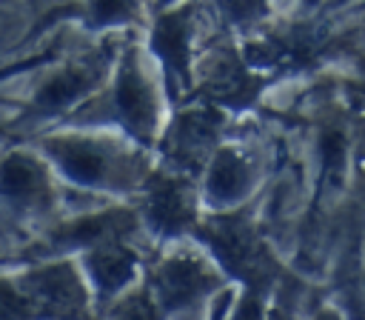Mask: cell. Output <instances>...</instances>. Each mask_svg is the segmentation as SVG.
<instances>
[{"mask_svg":"<svg viewBox=\"0 0 365 320\" xmlns=\"http://www.w3.org/2000/svg\"><path fill=\"white\" fill-rule=\"evenodd\" d=\"M202 237L208 240V246L214 249V254L220 257V263L242 277L251 291L265 289V283L274 277L277 266L271 260V254L265 251V246L259 243V237L254 234L251 226H245L240 217H220L211 220L202 229Z\"/></svg>","mask_w":365,"mask_h":320,"instance_id":"obj_1","label":"cell"},{"mask_svg":"<svg viewBox=\"0 0 365 320\" xmlns=\"http://www.w3.org/2000/svg\"><path fill=\"white\" fill-rule=\"evenodd\" d=\"M23 291L31 300L37 317H57V320L86 317V291L74 269L66 263L31 271L23 280Z\"/></svg>","mask_w":365,"mask_h":320,"instance_id":"obj_2","label":"cell"},{"mask_svg":"<svg viewBox=\"0 0 365 320\" xmlns=\"http://www.w3.org/2000/svg\"><path fill=\"white\" fill-rule=\"evenodd\" d=\"M217 286V274L197 257L191 254H177L168 257L157 274H154V289H157V300L165 303L168 309H180L197 297H202L205 291H211Z\"/></svg>","mask_w":365,"mask_h":320,"instance_id":"obj_3","label":"cell"},{"mask_svg":"<svg viewBox=\"0 0 365 320\" xmlns=\"http://www.w3.org/2000/svg\"><path fill=\"white\" fill-rule=\"evenodd\" d=\"M145 217L157 231H182L194 226V200L182 180L154 177L148 183Z\"/></svg>","mask_w":365,"mask_h":320,"instance_id":"obj_4","label":"cell"},{"mask_svg":"<svg viewBox=\"0 0 365 320\" xmlns=\"http://www.w3.org/2000/svg\"><path fill=\"white\" fill-rule=\"evenodd\" d=\"M114 106H117V114L123 117L128 131H134L143 140L151 134L157 106H154V94H151L148 80L143 77V71L134 63L123 66V71H120V80L114 89Z\"/></svg>","mask_w":365,"mask_h":320,"instance_id":"obj_5","label":"cell"},{"mask_svg":"<svg viewBox=\"0 0 365 320\" xmlns=\"http://www.w3.org/2000/svg\"><path fill=\"white\" fill-rule=\"evenodd\" d=\"M46 149L60 163V169L77 183H103L108 174L111 160H108L106 149L91 140L63 137V140H48Z\"/></svg>","mask_w":365,"mask_h":320,"instance_id":"obj_6","label":"cell"},{"mask_svg":"<svg viewBox=\"0 0 365 320\" xmlns=\"http://www.w3.org/2000/svg\"><path fill=\"white\" fill-rule=\"evenodd\" d=\"M217 126L220 117L214 111H185L177 117L171 134H168V149L177 160L197 166L205 151L211 149L214 137H217Z\"/></svg>","mask_w":365,"mask_h":320,"instance_id":"obj_7","label":"cell"},{"mask_svg":"<svg viewBox=\"0 0 365 320\" xmlns=\"http://www.w3.org/2000/svg\"><path fill=\"white\" fill-rule=\"evenodd\" d=\"M134 229V214L114 209V211H103V214H88L80 217L68 226H63L54 240L66 243V246H106V243H117L120 234Z\"/></svg>","mask_w":365,"mask_h":320,"instance_id":"obj_8","label":"cell"},{"mask_svg":"<svg viewBox=\"0 0 365 320\" xmlns=\"http://www.w3.org/2000/svg\"><path fill=\"white\" fill-rule=\"evenodd\" d=\"M259 89V80L251 77L245 71V66L237 57H220L214 69H208L202 91L217 100V103H228V106H242L248 103Z\"/></svg>","mask_w":365,"mask_h":320,"instance_id":"obj_9","label":"cell"},{"mask_svg":"<svg viewBox=\"0 0 365 320\" xmlns=\"http://www.w3.org/2000/svg\"><path fill=\"white\" fill-rule=\"evenodd\" d=\"M86 269H88L91 280L97 283L100 294H114L131 280V274L137 269V257H134V251H128L117 243H106V246H97L88 251Z\"/></svg>","mask_w":365,"mask_h":320,"instance_id":"obj_10","label":"cell"},{"mask_svg":"<svg viewBox=\"0 0 365 320\" xmlns=\"http://www.w3.org/2000/svg\"><path fill=\"white\" fill-rule=\"evenodd\" d=\"M97 77H100V66L97 63L68 66L40 89V94L34 97V106L40 111H60L68 103H74L83 91H88L97 83Z\"/></svg>","mask_w":365,"mask_h":320,"instance_id":"obj_11","label":"cell"},{"mask_svg":"<svg viewBox=\"0 0 365 320\" xmlns=\"http://www.w3.org/2000/svg\"><path fill=\"white\" fill-rule=\"evenodd\" d=\"M154 49L177 83L188 80V23L182 14H168L154 29Z\"/></svg>","mask_w":365,"mask_h":320,"instance_id":"obj_12","label":"cell"},{"mask_svg":"<svg viewBox=\"0 0 365 320\" xmlns=\"http://www.w3.org/2000/svg\"><path fill=\"white\" fill-rule=\"evenodd\" d=\"M251 169L237 151H220L208 171V197L214 203H234L248 191Z\"/></svg>","mask_w":365,"mask_h":320,"instance_id":"obj_13","label":"cell"},{"mask_svg":"<svg viewBox=\"0 0 365 320\" xmlns=\"http://www.w3.org/2000/svg\"><path fill=\"white\" fill-rule=\"evenodd\" d=\"M0 191L9 200H37L46 191V174L43 169L26 157V154H9L0 163Z\"/></svg>","mask_w":365,"mask_h":320,"instance_id":"obj_14","label":"cell"},{"mask_svg":"<svg viewBox=\"0 0 365 320\" xmlns=\"http://www.w3.org/2000/svg\"><path fill=\"white\" fill-rule=\"evenodd\" d=\"M319 151H322V169H325V177L339 186L342 183V174L348 169V140L342 137V131H325L322 134V143H319Z\"/></svg>","mask_w":365,"mask_h":320,"instance_id":"obj_15","label":"cell"},{"mask_svg":"<svg viewBox=\"0 0 365 320\" xmlns=\"http://www.w3.org/2000/svg\"><path fill=\"white\" fill-rule=\"evenodd\" d=\"M37 311L26 291H17L11 283L0 277V320H34Z\"/></svg>","mask_w":365,"mask_h":320,"instance_id":"obj_16","label":"cell"},{"mask_svg":"<svg viewBox=\"0 0 365 320\" xmlns=\"http://www.w3.org/2000/svg\"><path fill=\"white\" fill-rule=\"evenodd\" d=\"M111 320H157V303L151 300V294L137 291L114 309Z\"/></svg>","mask_w":365,"mask_h":320,"instance_id":"obj_17","label":"cell"},{"mask_svg":"<svg viewBox=\"0 0 365 320\" xmlns=\"http://www.w3.org/2000/svg\"><path fill=\"white\" fill-rule=\"evenodd\" d=\"M231 320H262V303H259V294H257V291H248V294L240 300V306H237V311H234Z\"/></svg>","mask_w":365,"mask_h":320,"instance_id":"obj_18","label":"cell"},{"mask_svg":"<svg viewBox=\"0 0 365 320\" xmlns=\"http://www.w3.org/2000/svg\"><path fill=\"white\" fill-rule=\"evenodd\" d=\"M268 320H288V314H282V309H274Z\"/></svg>","mask_w":365,"mask_h":320,"instance_id":"obj_19","label":"cell"},{"mask_svg":"<svg viewBox=\"0 0 365 320\" xmlns=\"http://www.w3.org/2000/svg\"><path fill=\"white\" fill-rule=\"evenodd\" d=\"M317 320H339V317H336L334 311H319V314H317Z\"/></svg>","mask_w":365,"mask_h":320,"instance_id":"obj_20","label":"cell"}]
</instances>
